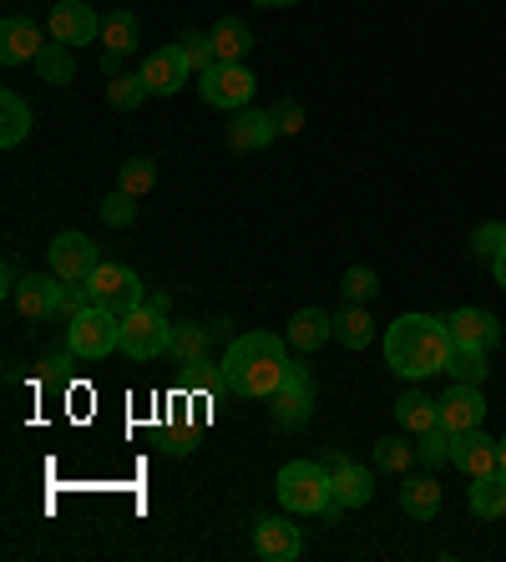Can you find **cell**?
I'll return each mask as SVG.
<instances>
[{"mask_svg":"<svg viewBox=\"0 0 506 562\" xmlns=\"http://www.w3.org/2000/svg\"><path fill=\"white\" fill-rule=\"evenodd\" d=\"M401 507H405V517H416V522H430V517L441 512V482H436V471H426V476H405L401 482Z\"/></svg>","mask_w":506,"mask_h":562,"instance_id":"obj_21","label":"cell"},{"mask_svg":"<svg viewBox=\"0 0 506 562\" xmlns=\"http://www.w3.org/2000/svg\"><path fill=\"white\" fill-rule=\"evenodd\" d=\"M446 329H451V345H461V350H496L502 345V319H496L492 310H456L446 314Z\"/></svg>","mask_w":506,"mask_h":562,"instance_id":"obj_15","label":"cell"},{"mask_svg":"<svg viewBox=\"0 0 506 562\" xmlns=\"http://www.w3.org/2000/svg\"><path fill=\"white\" fill-rule=\"evenodd\" d=\"M66 300V279L61 274H21L11 289V310L21 319H56Z\"/></svg>","mask_w":506,"mask_h":562,"instance_id":"obj_9","label":"cell"},{"mask_svg":"<svg viewBox=\"0 0 506 562\" xmlns=\"http://www.w3.org/2000/svg\"><path fill=\"white\" fill-rule=\"evenodd\" d=\"M451 441H456V436L446 431V426H430V431H420V436H416V461H420L426 471L451 467Z\"/></svg>","mask_w":506,"mask_h":562,"instance_id":"obj_31","label":"cell"},{"mask_svg":"<svg viewBox=\"0 0 506 562\" xmlns=\"http://www.w3.org/2000/svg\"><path fill=\"white\" fill-rule=\"evenodd\" d=\"M143 77H147V92L153 97H178L182 87H188V77H193V61L182 52V41L157 46V52L143 61Z\"/></svg>","mask_w":506,"mask_h":562,"instance_id":"obj_12","label":"cell"},{"mask_svg":"<svg viewBox=\"0 0 506 562\" xmlns=\"http://www.w3.org/2000/svg\"><path fill=\"white\" fill-rule=\"evenodd\" d=\"M36 77L52 81V87H71L77 81V46H66V41H46V52L36 56Z\"/></svg>","mask_w":506,"mask_h":562,"instance_id":"obj_24","label":"cell"},{"mask_svg":"<svg viewBox=\"0 0 506 562\" xmlns=\"http://www.w3.org/2000/svg\"><path fill=\"white\" fill-rule=\"evenodd\" d=\"M325 471H329V486H335V502L345 512H355V507H364V502L375 497V471L370 467H360L355 457H345V451H325Z\"/></svg>","mask_w":506,"mask_h":562,"instance_id":"obj_10","label":"cell"},{"mask_svg":"<svg viewBox=\"0 0 506 562\" xmlns=\"http://www.w3.org/2000/svg\"><path fill=\"white\" fill-rule=\"evenodd\" d=\"M46 263H52V274H61L66 284H87L102 269V254H97V244L87 234H56L52 249H46Z\"/></svg>","mask_w":506,"mask_h":562,"instance_id":"obj_11","label":"cell"},{"mask_svg":"<svg viewBox=\"0 0 506 562\" xmlns=\"http://www.w3.org/2000/svg\"><path fill=\"white\" fill-rule=\"evenodd\" d=\"M269 416H273L279 431H299V426L314 416V375H310V366H289V380L269 401Z\"/></svg>","mask_w":506,"mask_h":562,"instance_id":"obj_8","label":"cell"},{"mask_svg":"<svg viewBox=\"0 0 506 562\" xmlns=\"http://www.w3.org/2000/svg\"><path fill=\"white\" fill-rule=\"evenodd\" d=\"M147 97H153V92H147V77H143V71H117V77L106 81V102L117 106V112H137Z\"/></svg>","mask_w":506,"mask_h":562,"instance_id":"obj_30","label":"cell"},{"mask_svg":"<svg viewBox=\"0 0 506 562\" xmlns=\"http://www.w3.org/2000/svg\"><path fill=\"white\" fill-rule=\"evenodd\" d=\"M254 5H263V11H284V5H299V0H254Z\"/></svg>","mask_w":506,"mask_h":562,"instance_id":"obj_41","label":"cell"},{"mask_svg":"<svg viewBox=\"0 0 506 562\" xmlns=\"http://www.w3.org/2000/svg\"><path fill=\"white\" fill-rule=\"evenodd\" d=\"M451 467L456 471H466V476H492L496 471V441L486 431H461L451 441Z\"/></svg>","mask_w":506,"mask_h":562,"instance_id":"obj_19","label":"cell"},{"mask_svg":"<svg viewBox=\"0 0 506 562\" xmlns=\"http://www.w3.org/2000/svg\"><path fill=\"white\" fill-rule=\"evenodd\" d=\"M273 122H279V137H294L299 127H304V106L289 97V102H279L273 106Z\"/></svg>","mask_w":506,"mask_h":562,"instance_id":"obj_39","label":"cell"},{"mask_svg":"<svg viewBox=\"0 0 506 562\" xmlns=\"http://www.w3.org/2000/svg\"><path fill=\"white\" fill-rule=\"evenodd\" d=\"M87 294H91V304H102V310H112V314H132L137 304H147L143 279H137V269H127V263H102V269L87 279Z\"/></svg>","mask_w":506,"mask_h":562,"instance_id":"obj_7","label":"cell"},{"mask_svg":"<svg viewBox=\"0 0 506 562\" xmlns=\"http://www.w3.org/2000/svg\"><path fill=\"white\" fill-rule=\"evenodd\" d=\"M466 502H471V512H476V517L502 522V517H506V476H502V471H492V476H471Z\"/></svg>","mask_w":506,"mask_h":562,"instance_id":"obj_23","label":"cell"},{"mask_svg":"<svg viewBox=\"0 0 506 562\" xmlns=\"http://www.w3.org/2000/svg\"><path fill=\"white\" fill-rule=\"evenodd\" d=\"M31 122H36V112H31L26 97H21V92H0V147H5V153L26 143Z\"/></svg>","mask_w":506,"mask_h":562,"instance_id":"obj_22","label":"cell"},{"mask_svg":"<svg viewBox=\"0 0 506 562\" xmlns=\"http://www.w3.org/2000/svg\"><path fill=\"white\" fill-rule=\"evenodd\" d=\"M182 52H188V61H193V71H209L213 61H218V52H213V36H203V31H182Z\"/></svg>","mask_w":506,"mask_h":562,"instance_id":"obj_38","label":"cell"},{"mask_svg":"<svg viewBox=\"0 0 506 562\" xmlns=\"http://www.w3.org/2000/svg\"><path fill=\"white\" fill-rule=\"evenodd\" d=\"M496 471H502V476H506V436H502V441H496Z\"/></svg>","mask_w":506,"mask_h":562,"instance_id":"obj_42","label":"cell"},{"mask_svg":"<svg viewBox=\"0 0 506 562\" xmlns=\"http://www.w3.org/2000/svg\"><path fill=\"white\" fill-rule=\"evenodd\" d=\"M46 52V41H41V26L31 15H5L0 21V61L5 66H26Z\"/></svg>","mask_w":506,"mask_h":562,"instance_id":"obj_17","label":"cell"},{"mask_svg":"<svg viewBox=\"0 0 506 562\" xmlns=\"http://www.w3.org/2000/svg\"><path fill=\"white\" fill-rule=\"evenodd\" d=\"M395 420H401V431L420 436V431H430V426H441V401H430V395H420V391H405L401 401H395Z\"/></svg>","mask_w":506,"mask_h":562,"instance_id":"obj_25","label":"cell"},{"mask_svg":"<svg viewBox=\"0 0 506 562\" xmlns=\"http://www.w3.org/2000/svg\"><path fill=\"white\" fill-rule=\"evenodd\" d=\"M168 355L178 360L182 370H198V366H209V325H178L172 329V345Z\"/></svg>","mask_w":506,"mask_h":562,"instance_id":"obj_28","label":"cell"},{"mask_svg":"<svg viewBox=\"0 0 506 562\" xmlns=\"http://www.w3.org/2000/svg\"><path fill=\"white\" fill-rule=\"evenodd\" d=\"M375 467L401 476V471L416 467V446L405 441V436H380V441H375Z\"/></svg>","mask_w":506,"mask_h":562,"instance_id":"obj_34","label":"cell"},{"mask_svg":"<svg viewBox=\"0 0 506 562\" xmlns=\"http://www.w3.org/2000/svg\"><path fill=\"white\" fill-rule=\"evenodd\" d=\"M502 244H506V223H476V234H471V254H476V259H486L492 263L496 254H502Z\"/></svg>","mask_w":506,"mask_h":562,"instance_id":"obj_37","label":"cell"},{"mask_svg":"<svg viewBox=\"0 0 506 562\" xmlns=\"http://www.w3.org/2000/svg\"><path fill=\"white\" fill-rule=\"evenodd\" d=\"M66 350L97 366V360H112V350H122V314L102 310V304H87L81 314L66 319Z\"/></svg>","mask_w":506,"mask_h":562,"instance_id":"obj_4","label":"cell"},{"mask_svg":"<svg viewBox=\"0 0 506 562\" xmlns=\"http://www.w3.org/2000/svg\"><path fill=\"white\" fill-rule=\"evenodd\" d=\"M451 329L436 314H401L395 325L385 329V366L405 380H426L436 370H446L451 360Z\"/></svg>","mask_w":506,"mask_h":562,"instance_id":"obj_2","label":"cell"},{"mask_svg":"<svg viewBox=\"0 0 506 562\" xmlns=\"http://www.w3.org/2000/svg\"><path fill=\"white\" fill-rule=\"evenodd\" d=\"M335 340L345 345V350H364V345L375 340V319H370L364 304H345V310L335 314Z\"/></svg>","mask_w":506,"mask_h":562,"instance_id":"obj_29","label":"cell"},{"mask_svg":"<svg viewBox=\"0 0 506 562\" xmlns=\"http://www.w3.org/2000/svg\"><path fill=\"white\" fill-rule=\"evenodd\" d=\"M294 350L314 355L325 340H335V314L325 310H294V319H289V335H284Z\"/></svg>","mask_w":506,"mask_h":562,"instance_id":"obj_20","label":"cell"},{"mask_svg":"<svg viewBox=\"0 0 506 562\" xmlns=\"http://www.w3.org/2000/svg\"><path fill=\"white\" fill-rule=\"evenodd\" d=\"M273 492H279V507L294 512V517H319V522L345 517V507L335 502V486H329L325 461H289V467H279Z\"/></svg>","mask_w":506,"mask_h":562,"instance_id":"obj_3","label":"cell"},{"mask_svg":"<svg viewBox=\"0 0 506 562\" xmlns=\"http://www.w3.org/2000/svg\"><path fill=\"white\" fill-rule=\"evenodd\" d=\"M162 304H168V300L137 304L132 314H122V355H127V360H137V366L157 360V355H168V345H172V329H178V325H168Z\"/></svg>","mask_w":506,"mask_h":562,"instance_id":"obj_5","label":"cell"},{"mask_svg":"<svg viewBox=\"0 0 506 562\" xmlns=\"http://www.w3.org/2000/svg\"><path fill=\"white\" fill-rule=\"evenodd\" d=\"M209 36H213L218 61H244V56L254 52V31H248V21H238V15H223Z\"/></svg>","mask_w":506,"mask_h":562,"instance_id":"obj_26","label":"cell"},{"mask_svg":"<svg viewBox=\"0 0 506 562\" xmlns=\"http://www.w3.org/2000/svg\"><path fill=\"white\" fill-rule=\"evenodd\" d=\"M254 87H259V77L244 61H213L209 71H198V92L218 112H244L254 102Z\"/></svg>","mask_w":506,"mask_h":562,"instance_id":"obj_6","label":"cell"},{"mask_svg":"<svg viewBox=\"0 0 506 562\" xmlns=\"http://www.w3.org/2000/svg\"><path fill=\"white\" fill-rule=\"evenodd\" d=\"M492 274H496V284L506 289V244H502V254H496V259H492Z\"/></svg>","mask_w":506,"mask_h":562,"instance_id":"obj_40","label":"cell"},{"mask_svg":"<svg viewBox=\"0 0 506 562\" xmlns=\"http://www.w3.org/2000/svg\"><path fill=\"white\" fill-rule=\"evenodd\" d=\"M339 289H345V304H370L380 294V274L370 263H350L345 279H339Z\"/></svg>","mask_w":506,"mask_h":562,"instance_id":"obj_33","label":"cell"},{"mask_svg":"<svg viewBox=\"0 0 506 562\" xmlns=\"http://www.w3.org/2000/svg\"><path fill=\"white\" fill-rule=\"evenodd\" d=\"M254 552H259L263 562H294L299 552H304V532L294 527V512H289V517H263V522L254 527Z\"/></svg>","mask_w":506,"mask_h":562,"instance_id":"obj_16","label":"cell"},{"mask_svg":"<svg viewBox=\"0 0 506 562\" xmlns=\"http://www.w3.org/2000/svg\"><path fill=\"white\" fill-rule=\"evenodd\" d=\"M481 420H486V395H481V385L451 380V391L441 395V426L451 436H461V431H476Z\"/></svg>","mask_w":506,"mask_h":562,"instance_id":"obj_14","label":"cell"},{"mask_svg":"<svg viewBox=\"0 0 506 562\" xmlns=\"http://www.w3.org/2000/svg\"><path fill=\"white\" fill-rule=\"evenodd\" d=\"M46 31H52V41H66V46H87V41L102 36V15L91 11L87 0H56L52 15H46Z\"/></svg>","mask_w":506,"mask_h":562,"instance_id":"obj_13","label":"cell"},{"mask_svg":"<svg viewBox=\"0 0 506 562\" xmlns=\"http://www.w3.org/2000/svg\"><path fill=\"white\" fill-rule=\"evenodd\" d=\"M446 375L451 380H471V385H481V380L492 375V366H486V350H461L456 345L451 360H446Z\"/></svg>","mask_w":506,"mask_h":562,"instance_id":"obj_35","label":"cell"},{"mask_svg":"<svg viewBox=\"0 0 506 562\" xmlns=\"http://www.w3.org/2000/svg\"><path fill=\"white\" fill-rule=\"evenodd\" d=\"M137 41H143V21H137L132 11L102 15V46L112 56H132V52H137Z\"/></svg>","mask_w":506,"mask_h":562,"instance_id":"obj_27","label":"cell"},{"mask_svg":"<svg viewBox=\"0 0 506 562\" xmlns=\"http://www.w3.org/2000/svg\"><path fill=\"white\" fill-rule=\"evenodd\" d=\"M273 137H279V122H273V112H259V106H244L228 122V147L234 153H263Z\"/></svg>","mask_w":506,"mask_h":562,"instance_id":"obj_18","label":"cell"},{"mask_svg":"<svg viewBox=\"0 0 506 562\" xmlns=\"http://www.w3.org/2000/svg\"><path fill=\"white\" fill-rule=\"evenodd\" d=\"M289 350L269 329H248L223 350V391L244 395V401H273L279 385L289 380Z\"/></svg>","mask_w":506,"mask_h":562,"instance_id":"obj_1","label":"cell"},{"mask_svg":"<svg viewBox=\"0 0 506 562\" xmlns=\"http://www.w3.org/2000/svg\"><path fill=\"white\" fill-rule=\"evenodd\" d=\"M117 188H122V193H132V198L153 193V188H157V162H153V157H127V162H122V172H117Z\"/></svg>","mask_w":506,"mask_h":562,"instance_id":"obj_32","label":"cell"},{"mask_svg":"<svg viewBox=\"0 0 506 562\" xmlns=\"http://www.w3.org/2000/svg\"><path fill=\"white\" fill-rule=\"evenodd\" d=\"M97 213H102L106 228H132V223H137V198L122 193V188H117V193H106V198H102V209H97Z\"/></svg>","mask_w":506,"mask_h":562,"instance_id":"obj_36","label":"cell"}]
</instances>
